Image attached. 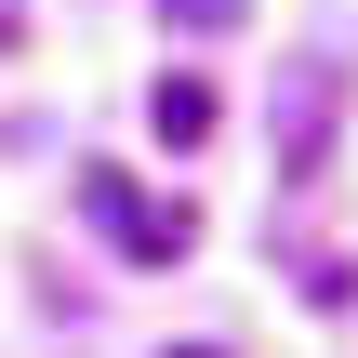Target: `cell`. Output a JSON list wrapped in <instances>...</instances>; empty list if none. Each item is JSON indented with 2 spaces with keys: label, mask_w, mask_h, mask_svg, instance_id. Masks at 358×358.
<instances>
[{
  "label": "cell",
  "mask_w": 358,
  "mask_h": 358,
  "mask_svg": "<svg viewBox=\"0 0 358 358\" xmlns=\"http://www.w3.org/2000/svg\"><path fill=\"white\" fill-rule=\"evenodd\" d=\"M0 40H13V0H0Z\"/></svg>",
  "instance_id": "5b68a950"
},
{
  "label": "cell",
  "mask_w": 358,
  "mask_h": 358,
  "mask_svg": "<svg viewBox=\"0 0 358 358\" xmlns=\"http://www.w3.org/2000/svg\"><path fill=\"white\" fill-rule=\"evenodd\" d=\"M146 133L186 159V146H213V80L199 66H173V80H146Z\"/></svg>",
  "instance_id": "7a4b0ae2"
},
{
  "label": "cell",
  "mask_w": 358,
  "mask_h": 358,
  "mask_svg": "<svg viewBox=\"0 0 358 358\" xmlns=\"http://www.w3.org/2000/svg\"><path fill=\"white\" fill-rule=\"evenodd\" d=\"M80 199H93V213H106V226H120V252H133V266H173V252H186V239H199V213H159V199H133V186H120V173H93V186H80Z\"/></svg>",
  "instance_id": "6da1fadb"
},
{
  "label": "cell",
  "mask_w": 358,
  "mask_h": 358,
  "mask_svg": "<svg viewBox=\"0 0 358 358\" xmlns=\"http://www.w3.org/2000/svg\"><path fill=\"white\" fill-rule=\"evenodd\" d=\"M173 13H186V27H226V13H239V0H173Z\"/></svg>",
  "instance_id": "3957f363"
},
{
  "label": "cell",
  "mask_w": 358,
  "mask_h": 358,
  "mask_svg": "<svg viewBox=\"0 0 358 358\" xmlns=\"http://www.w3.org/2000/svg\"><path fill=\"white\" fill-rule=\"evenodd\" d=\"M173 358H226V345H173Z\"/></svg>",
  "instance_id": "277c9868"
}]
</instances>
